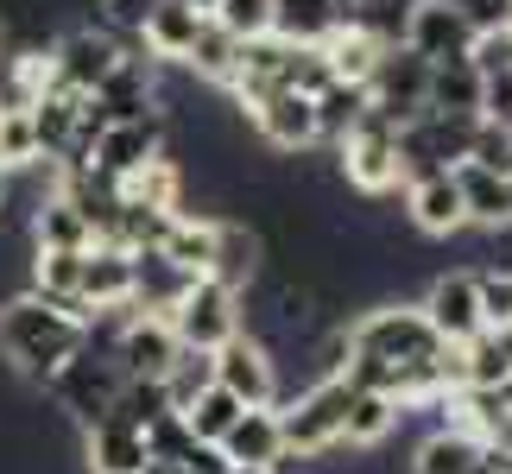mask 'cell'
<instances>
[{"mask_svg": "<svg viewBox=\"0 0 512 474\" xmlns=\"http://www.w3.org/2000/svg\"><path fill=\"white\" fill-rule=\"evenodd\" d=\"M405 215H411V228H418V234H437V241L462 234V228H468V209H462L456 171H437V177L405 184Z\"/></svg>", "mask_w": 512, "mask_h": 474, "instance_id": "e0dca14e", "label": "cell"}, {"mask_svg": "<svg viewBox=\"0 0 512 474\" xmlns=\"http://www.w3.org/2000/svg\"><path fill=\"white\" fill-rule=\"evenodd\" d=\"M481 456H487V449L475 437L437 424V430H424V437H418V449H411V474H475Z\"/></svg>", "mask_w": 512, "mask_h": 474, "instance_id": "484cf974", "label": "cell"}, {"mask_svg": "<svg viewBox=\"0 0 512 474\" xmlns=\"http://www.w3.org/2000/svg\"><path fill=\"white\" fill-rule=\"evenodd\" d=\"M152 158H165V114L133 121V127H108L102 140H95V152H89V177H102V184H127V177L146 171Z\"/></svg>", "mask_w": 512, "mask_h": 474, "instance_id": "4fadbf2b", "label": "cell"}, {"mask_svg": "<svg viewBox=\"0 0 512 474\" xmlns=\"http://www.w3.org/2000/svg\"><path fill=\"white\" fill-rule=\"evenodd\" d=\"M241 411H247V405H234L222 386H209L203 399H196L190 411H177V418H184V430H190L196 443H209V449H215V443H222L228 430H234V418H241Z\"/></svg>", "mask_w": 512, "mask_h": 474, "instance_id": "836d02e7", "label": "cell"}, {"mask_svg": "<svg viewBox=\"0 0 512 474\" xmlns=\"http://www.w3.org/2000/svg\"><path fill=\"white\" fill-rule=\"evenodd\" d=\"M241 114H247V127L260 133V146L279 152V158H304L317 146V108H310V95H298V89H266V95H253Z\"/></svg>", "mask_w": 512, "mask_h": 474, "instance_id": "52a82bcc", "label": "cell"}, {"mask_svg": "<svg viewBox=\"0 0 512 474\" xmlns=\"http://www.w3.org/2000/svg\"><path fill=\"white\" fill-rule=\"evenodd\" d=\"M127 291H133V253L95 241L83 253V291H76L83 323H89V316H102V310H127Z\"/></svg>", "mask_w": 512, "mask_h": 474, "instance_id": "2e32d148", "label": "cell"}, {"mask_svg": "<svg viewBox=\"0 0 512 474\" xmlns=\"http://www.w3.org/2000/svg\"><path fill=\"white\" fill-rule=\"evenodd\" d=\"M114 392H121V367H114L102 348L70 354V361L45 380L51 411H57L64 424H76V430H95V424H102L108 411H114Z\"/></svg>", "mask_w": 512, "mask_h": 474, "instance_id": "3957f363", "label": "cell"}, {"mask_svg": "<svg viewBox=\"0 0 512 474\" xmlns=\"http://www.w3.org/2000/svg\"><path fill=\"white\" fill-rule=\"evenodd\" d=\"M310 108H317V146L336 152V146L348 140V127L367 114V89H354V83H329V89L310 95Z\"/></svg>", "mask_w": 512, "mask_h": 474, "instance_id": "4dcf8cb0", "label": "cell"}, {"mask_svg": "<svg viewBox=\"0 0 512 474\" xmlns=\"http://www.w3.org/2000/svg\"><path fill=\"white\" fill-rule=\"evenodd\" d=\"M89 108L102 114V127H133V121H152L159 114V64H146V57H121V64L108 70V83L89 95Z\"/></svg>", "mask_w": 512, "mask_h": 474, "instance_id": "30bf717a", "label": "cell"}, {"mask_svg": "<svg viewBox=\"0 0 512 474\" xmlns=\"http://www.w3.org/2000/svg\"><path fill=\"white\" fill-rule=\"evenodd\" d=\"M481 102H487V76L468 64H437L430 70V95H424V114H456V121H481Z\"/></svg>", "mask_w": 512, "mask_h": 474, "instance_id": "603a6c76", "label": "cell"}, {"mask_svg": "<svg viewBox=\"0 0 512 474\" xmlns=\"http://www.w3.org/2000/svg\"><path fill=\"white\" fill-rule=\"evenodd\" d=\"M456 184H462L468 228H487V234H506V228H512V177L462 165V171H456Z\"/></svg>", "mask_w": 512, "mask_h": 474, "instance_id": "cb8c5ba5", "label": "cell"}, {"mask_svg": "<svg viewBox=\"0 0 512 474\" xmlns=\"http://www.w3.org/2000/svg\"><path fill=\"white\" fill-rule=\"evenodd\" d=\"M159 386H165V405H171V411H190V405L215 386V354L177 348V361L165 367V380H159Z\"/></svg>", "mask_w": 512, "mask_h": 474, "instance_id": "d6a6232c", "label": "cell"}, {"mask_svg": "<svg viewBox=\"0 0 512 474\" xmlns=\"http://www.w3.org/2000/svg\"><path fill=\"white\" fill-rule=\"evenodd\" d=\"M83 354V323L70 310H57L32 291H13L0 298V367L26 386H45L57 367Z\"/></svg>", "mask_w": 512, "mask_h": 474, "instance_id": "6da1fadb", "label": "cell"}, {"mask_svg": "<svg viewBox=\"0 0 512 474\" xmlns=\"http://www.w3.org/2000/svg\"><path fill=\"white\" fill-rule=\"evenodd\" d=\"M108 361L121 367V380H165V367L177 361V335L165 316H133L127 310V323L114 329V342H108Z\"/></svg>", "mask_w": 512, "mask_h": 474, "instance_id": "7c38bea8", "label": "cell"}, {"mask_svg": "<svg viewBox=\"0 0 512 474\" xmlns=\"http://www.w3.org/2000/svg\"><path fill=\"white\" fill-rule=\"evenodd\" d=\"M418 310H424V323H430V335H437L443 348H468L487 329L481 323V285H475V272H437V279L424 285Z\"/></svg>", "mask_w": 512, "mask_h": 474, "instance_id": "9c48e42d", "label": "cell"}, {"mask_svg": "<svg viewBox=\"0 0 512 474\" xmlns=\"http://www.w3.org/2000/svg\"><path fill=\"white\" fill-rule=\"evenodd\" d=\"M405 51L424 57L430 70H437V64H462V57L475 51V32H468L443 0H418L411 19H405Z\"/></svg>", "mask_w": 512, "mask_h": 474, "instance_id": "9a60e30c", "label": "cell"}, {"mask_svg": "<svg viewBox=\"0 0 512 474\" xmlns=\"http://www.w3.org/2000/svg\"><path fill=\"white\" fill-rule=\"evenodd\" d=\"M475 285H481V323L494 329V335H512V272H475Z\"/></svg>", "mask_w": 512, "mask_h": 474, "instance_id": "8d00e7d4", "label": "cell"}, {"mask_svg": "<svg viewBox=\"0 0 512 474\" xmlns=\"http://www.w3.org/2000/svg\"><path fill=\"white\" fill-rule=\"evenodd\" d=\"M83 474H146V430L108 411L95 430H83Z\"/></svg>", "mask_w": 512, "mask_h": 474, "instance_id": "ffe728a7", "label": "cell"}, {"mask_svg": "<svg viewBox=\"0 0 512 474\" xmlns=\"http://www.w3.org/2000/svg\"><path fill=\"white\" fill-rule=\"evenodd\" d=\"M411 7L418 0H342V26H354V32H367L373 45H405V19H411Z\"/></svg>", "mask_w": 512, "mask_h": 474, "instance_id": "1f68e13d", "label": "cell"}, {"mask_svg": "<svg viewBox=\"0 0 512 474\" xmlns=\"http://www.w3.org/2000/svg\"><path fill=\"white\" fill-rule=\"evenodd\" d=\"M348 399H354L348 380H310L298 399L272 405V411H279L285 456H298V462L336 456V449H342V424H348Z\"/></svg>", "mask_w": 512, "mask_h": 474, "instance_id": "7a4b0ae2", "label": "cell"}, {"mask_svg": "<svg viewBox=\"0 0 512 474\" xmlns=\"http://www.w3.org/2000/svg\"><path fill=\"white\" fill-rule=\"evenodd\" d=\"M228 474H279V468H228Z\"/></svg>", "mask_w": 512, "mask_h": 474, "instance_id": "bcb514c9", "label": "cell"}, {"mask_svg": "<svg viewBox=\"0 0 512 474\" xmlns=\"http://www.w3.org/2000/svg\"><path fill=\"white\" fill-rule=\"evenodd\" d=\"M133 45L127 38H114L108 26H95V19H83V26H70L64 38H51L45 45V70H51V89H70V95H95L108 83V70L121 64Z\"/></svg>", "mask_w": 512, "mask_h": 474, "instance_id": "277c9868", "label": "cell"}, {"mask_svg": "<svg viewBox=\"0 0 512 474\" xmlns=\"http://www.w3.org/2000/svg\"><path fill=\"white\" fill-rule=\"evenodd\" d=\"M89 247H95V228L83 222V209L51 184L32 209V253H89Z\"/></svg>", "mask_w": 512, "mask_h": 474, "instance_id": "44dd1931", "label": "cell"}, {"mask_svg": "<svg viewBox=\"0 0 512 474\" xmlns=\"http://www.w3.org/2000/svg\"><path fill=\"white\" fill-rule=\"evenodd\" d=\"M475 474H506V468H500V456H494V449H487V456L475 462Z\"/></svg>", "mask_w": 512, "mask_h": 474, "instance_id": "7bdbcfd3", "label": "cell"}, {"mask_svg": "<svg viewBox=\"0 0 512 474\" xmlns=\"http://www.w3.org/2000/svg\"><path fill=\"white\" fill-rule=\"evenodd\" d=\"M165 323H171V335H177V348L215 354V348H228L234 335H241V298H234L228 285H215V279H196V285L184 291V304H177Z\"/></svg>", "mask_w": 512, "mask_h": 474, "instance_id": "8992f818", "label": "cell"}, {"mask_svg": "<svg viewBox=\"0 0 512 474\" xmlns=\"http://www.w3.org/2000/svg\"><path fill=\"white\" fill-rule=\"evenodd\" d=\"M424 95H430V64L424 57H411L405 45H392L380 64L367 76V108L380 114L392 127H411L424 114Z\"/></svg>", "mask_w": 512, "mask_h": 474, "instance_id": "ba28073f", "label": "cell"}, {"mask_svg": "<svg viewBox=\"0 0 512 474\" xmlns=\"http://www.w3.org/2000/svg\"><path fill=\"white\" fill-rule=\"evenodd\" d=\"M114 418L133 424V430H152L159 418H177V411L165 405L159 380H121V392H114Z\"/></svg>", "mask_w": 512, "mask_h": 474, "instance_id": "e575fe53", "label": "cell"}, {"mask_svg": "<svg viewBox=\"0 0 512 474\" xmlns=\"http://www.w3.org/2000/svg\"><path fill=\"white\" fill-rule=\"evenodd\" d=\"M0 165H7V171H26V165H38L32 114H0Z\"/></svg>", "mask_w": 512, "mask_h": 474, "instance_id": "74e56055", "label": "cell"}, {"mask_svg": "<svg viewBox=\"0 0 512 474\" xmlns=\"http://www.w3.org/2000/svg\"><path fill=\"white\" fill-rule=\"evenodd\" d=\"M443 7L456 13L475 38H494V32L512 26V0H443Z\"/></svg>", "mask_w": 512, "mask_h": 474, "instance_id": "f35d334b", "label": "cell"}, {"mask_svg": "<svg viewBox=\"0 0 512 474\" xmlns=\"http://www.w3.org/2000/svg\"><path fill=\"white\" fill-rule=\"evenodd\" d=\"M13 51V32H7V19H0V57H7Z\"/></svg>", "mask_w": 512, "mask_h": 474, "instance_id": "ee69618b", "label": "cell"}, {"mask_svg": "<svg viewBox=\"0 0 512 474\" xmlns=\"http://www.w3.org/2000/svg\"><path fill=\"white\" fill-rule=\"evenodd\" d=\"M196 32H203V13L184 7V0H165V7L140 26V38H133V45L146 51V64H171V70H177V64H184V51L196 45Z\"/></svg>", "mask_w": 512, "mask_h": 474, "instance_id": "7402d4cb", "label": "cell"}, {"mask_svg": "<svg viewBox=\"0 0 512 474\" xmlns=\"http://www.w3.org/2000/svg\"><path fill=\"white\" fill-rule=\"evenodd\" d=\"M386 57V45H373L367 32H354V26H336L323 38V64H329V83H354V89H367V76L373 64Z\"/></svg>", "mask_w": 512, "mask_h": 474, "instance_id": "4316f807", "label": "cell"}, {"mask_svg": "<svg viewBox=\"0 0 512 474\" xmlns=\"http://www.w3.org/2000/svg\"><path fill=\"white\" fill-rule=\"evenodd\" d=\"M222 462L228 468H285V437H279V411L260 405V411H241L234 418V430L222 443Z\"/></svg>", "mask_w": 512, "mask_h": 474, "instance_id": "d6986e66", "label": "cell"}, {"mask_svg": "<svg viewBox=\"0 0 512 474\" xmlns=\"http://www.w3.org/2000/svg\"><path fill=\"white\" fill-rule=\"evenodd\" d=\"M209 247H215V215H171V228L159 241V253L177 272H190V279L209 272Z\"/></svg>", "mask_w": 512, "mask_h": 474, "instance_id": "f1b7e54d", "label": "cell"}, {"mask_svg": "<svg viewBox=\"0 0 512 474\" xmlns=\"http://www.w3.org/2000/svg\"><path fill=\"white\" fill-rule=\"evenodd\" d=\"M468 165H475V171H500V177H512V133L494 127V121H481V127H475V146H468Z\"/></svg>", "mask_w": 512, "mask_h": 474, "instance_id": "ab89813d", "label": "cell"}, {"mask_svg": "<svg viewBox=\"0 0 512 474\" xmlns=\"http://www.w3.org/2000/svg\"><path fill=\"white\" fill-rule=\"evenodd\" d=\"M215 386H222L234 405H247V411L279 405V361H272L253 335H234L228 348H215Z\"/></svg>", "mask_w": 512, "mask_h": 474, "instance_id": "8fae6325", "label": "cell"}, {"mask_svg": "<svg viewBox=\"0 0 512 474\" xmlns=\"http://www.w3.org/2000/svg\"><path fill=\"white\" fill-rule=\"evenodd\" d=\"M215 26H222L234 45H253V38H272V0H215Z\"/></svg>", "mask_w": 512, "mask_h": 474, "instance_id": "d590c367", "label": "cell"}, {"mask_svg": "<svg viewBox=\"0 0 512 474\" xmlns=\"http://www.w3.org/2000/svg\"><path fill=\"white\" fill-rule=\"evenodd\" d=\"M506 45H512V26H506Z\"/></svg>", "mask_w": 512, "mask_h": 474, "instance_id": "7dc6e473", "label": "cell"}, {"mask_svg": "<svg viewBox=\"0 0 512 474\" xmlns=\"http://www.w3.org/2000/svg\"><path fill=\"white\" fill-rule=\"evenodd\" d=\"M342 26V0H272V38L279 45H323Z\"/></svg>", "mask_w": 512, "mask_h": 474, "instance_id": "d4e9b609", "label": "cell"}, {"mask_svg": "<svg viewBox=\"0 0 512 474\" xmlns=\"http://www.w3.org/2000/svg\"><path fill=\"white\" fill-rule=\"evenodd\" d=\"M234 64H241V45L215 26V19H203V32H196V45L184 51V76H196V83H215V89H228L234 83Z\"/></svg>", "mask_w": 512, "mask_h": 474, "instance_id": "83f0119b", "label": "cell"}, {"mask_svg": "<svg viewBox=\"0 0 512 474\" xmlns=\"http://www.w3.org/2000/svg\"><path fill=\"white\" fill-rule=\"evenodd\" d=\"M184 7H196V13H203V19H209V13H215V0H184Z\"/></svg>", "mask_w": 512, "mask_h": 474, "instance_id": "f6af8a7d", "label": "cell"}, {"mask_svg": "<svg viewBox=\"0 0 512 474\" xmlns=\"http://www.w3.org/2000/svg\"><path fill=\"white\" fill-rule=\"evenodd\" d=\"M399 424H405V411L392 399H380V392H354V399H348V424H342V449H380Z\"/></svg>", "mask_w": 512, "mask_h": 474, "instance_id": "f546056e", "label": "cell"}, {"mask_svg": "<svg viewBox=\"0 0 512 474\" xmlns=\"http://www.w3.org/2000/svg\"><path fill=\"white\" fill-rule=\"evenodd\" d=\"M7 196H13V171L0 165V215H7Z\"/></svg>", "mask_w": 512, "mask_h": 474, "instance_id": "b9f144b4", "label": "cell"}, {"mask_svg": "<svg viewBox=\"0 0 512 474\" xmlns=\"http://www.w3.org/2000/svg\"><path fill=\"white\" fill-rule=\"evenodd\" d=\"M260 272H266V234L253 222H241V215H215V247H209V272H203V279L228 285L234 298H241Z\"/></svg>", "mask_w": 512, "mask_h": 474, "instance_id": "5bb4252c", "label": "cell"}, {"mask_svg": "<svg viewBox=\"0 0 512 474\" xmlns=\"http://www.w3.org/2000/svg\"><path fill=\"white\" fill-rule=\"evenodd\" d=\"M165 7V0H102V26L114 32V38H127V45H133V38H140V26H146V19L152 13H159Z\"/></svg>", "mask_w": 512, "mask_h": 474, "instance_id": "60d3db41", "label": "cell"}, {"mask_svg": "<svg viewBox=\"0 0 512 474\" xmlns=\"http://www.w3.org/2000/svg\"><path fill=\"white\" fill-rule=\"evenodd\" d=\"M336 171H342V184L348 190H361V196H392L399 190V127L380 121V114H361V121L348 127V140L336 146Z\"/></svg>", "mask_w": 512, "mask_h": 474, "instance_id": "5b68a950", "label": "cell"}, {"mask_svg": "<svg viewBox=\"0 0 512 474\" xmlns=\"http://www.w3.org/2000/svg\"><path fill=\"white\" fill-rule=\"evenodd\" d=\"M196 279L190 272H177L159 247H140L133 253V291H127V310L133 316H171L177 304H184V291H190Z\"/></svg>", "mask_w": 512, "mask_h": 474, "instance_id": "ac0fdd59", "label": "cell"}]
</instances>
